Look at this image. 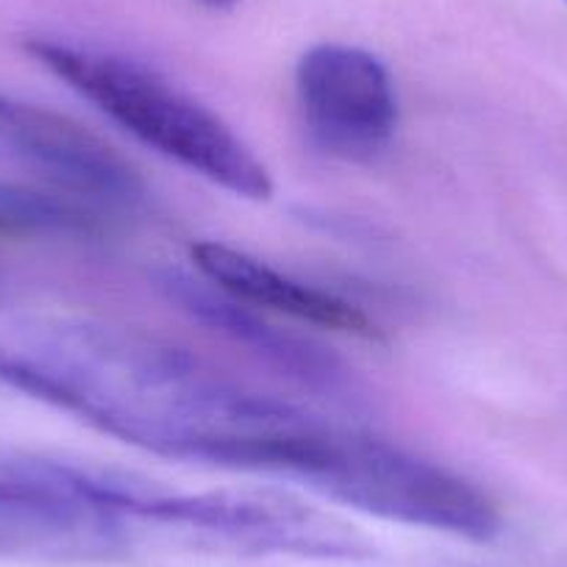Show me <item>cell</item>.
Wrapping results in <instances>:
<instances>
[{
    "label": "cell",
    "mask_w": 567,
    "mask_h": 567,
    "mask_svg": "<svg viewBox=\"0 0 567 567\" xmlns=\"http://www.w3.org/2000/svg\"><path fill=\"white\" fill-rule=\"evenodd\" d=\"M0 384L151 454L281 478H292L326 423L182 348L81 320L0 342Z\"/></svg>",
    "instance_id": "cell-1"
},
{
    "label": "cell",
    "mask_w": 567,
    "mask_h": 567,
    "mask_svg": "<svg viewBox=\"0 0 567 567\" xmlns=\"http://www.w3.org/2000/svg\"><path fill=\"white\" fill-rule=\"evenodd\" d=\"M25 51L112 123L165 159L215 187L248 200H267L272 178L259 156L215 112L156 70L120 53L59 37H31Z\"/></svg>",
    "instance_id": "cell-2"
},
{
    "label": "cell",
    "mask_w": 567,
    "mask_h": 567,
    "mask_svg": "<svg viewBox=\"0 0 567 567\" xmlns=\"http://www.w3.org/2000/svg\"><path fill=\"white\" fill-rule=\"evenodd\" d=\"M303 487L364 515L476 543L501 532L498 506L482 487L386 440L340 425Z\"/></svg>",
    "instance_id": "cell-3"
},
{
    "label": "cell",
    "mask_w": 567,
    "mask_h": 567,
    "mask_svg": "<svg viewBox=\"0 0 567 567\" xmlns=\"http://www.w3.org/2000/svg\"><path fill=\"white\" fill-rule=\"evenodd\" d=\"M134 526L178 534L193 545L237 554H290L318 559L368 556V539L334 515L276 489L162 493L142 484L131 506Z\"/></svg>",
    "instance_id": "cell-4"
},
{
    "label": "cell",
    "mask_w": 567,
    "mask_h": 567,
    "mask_svg": "<svg viewBox=\"0 0 567 567\" xmlns=\"http://www.w3.org/2000/svg\"><path fill=\"white\" fill-rule=\"evenodd\" d=\"M303 128L331 159L368 165L395 140L401 103L390 68L375 53L346 42L309 48L296 68Z\"/></svg>",
    "instance_id": "cell-5"
},
{
    "label": "cell",
    "mask_w": 567,
    "mask_h": 567,
    "mask_svg": "<svg viewBox=\"0 0 567 567\" xmlns=\"http://www.w3.org/2000/svg\"><path fill=\"white\" fill-rule=\"evenodd\" d=\"M0 145L51 173L64 189L92 200L134 204L142 178L112 145L84 125L0 92Z\"/></svg>",
    "instance_id": "cell-6"
},
{
    "label": "cell",
    "mask_w": 567,
    "mask_h": 567,
    "mask_svg": "<svg viewBox=\"0 0 567 567\" xmlns=\"http://www.w3.org/2000/svg\"><path fill=\"white\" fill-rule=\"evenodd\" d=\"M189 256H193L200 278H206L212 287L245 307L265 309V312L301 320V323L359 337V340H384L379 326L346 298H337L331 292L298 281V278H290L287 272L276 270L245 250L223 243H195L189 248Z\"/></svg>",
    "instance_id": "cell-7"
},
{
    "label": "cell",
    "mask_w": 567,
    "mask_h": 567,
    "mask_svg": "<svg viewBox=\"0 0 567 567\" xmlns=\"http://www.w3.org/2000/svg\"><path fill=\"white\" fill-rule=\"evenodd\" d=\"M162 284L167 296L182 303V309H187L195 320L212 326L228 340L243 342L284 375L303 381L315 390L340 392L348 386V370L326 348L265 323L254 309L228 298L212 284H200L184 272H167Z\"/></svg>",
    "instance_id": "cell-8"
},
{
    "label": "cell",
    "mask_w": 567,
    "mask_h": 567,
    "mask_svg": "<svg viewBox=\"0 0 567 567\" xmlns=\"http://www.w3.org/2000/svg\"><path fill=\"white\" fill-rule=\"evenodd\" d=\"M81 195L0 184V237H90L101 231V217Z\"/></svg>",
    "instance_id": "cell-9"
},
{
    "label": "cell",
    "mask_w": 567,
    "mask_h": 567,
    "mask_svg": "<svg viewBox=\"0 0 567 567\" xmlns=\"http://www.w3.org/2000/svg\"><path fill=\"white\" fill-rule=\"evenodd\" d=\"M198 3H204L212 12H231V9L239 7L243 0H198Z\"/></svg>",
    "instance_id": "cell-10"
}]
</instances>
